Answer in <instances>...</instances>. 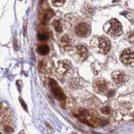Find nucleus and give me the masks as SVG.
I'll list each match as a JSON object with an SVG mask.
<instances>
[{"mask_svg":"<svg viewBox=\"0 0 134 134\" xmlns=\"http://www.w3.org/2000/svg\"><path fill=\"white\" fill-rule=\"evenodd\" d=\"M4 132L7 134H11L14 132V129L10 125H5L4 127Z\"/></svg>","mask_w":134,"mask_h":134,"instance_id":"16","label":"nucleus"},{"mask_svg":"<svg viewBox=\"0 0 134 134\" xmlns=\"http://www.w3.org/2000/svg\"><path fill=\"white\" fill-rule=\"evenodd\" d=\"M74 31L77 36L80 37H87L90 33V26L86 23H80L74 28Z\"/></svg>","mask_w":134,"mask_h":134,"instance_id":"5","label":"nucleus"},{"mask_svg":"<svg viewBox=\"0 0 134 134\" xmlns=\"http://www.w3.org/2000/svg\"><path fill=\"white\" fill-rule=\"evenodd\" d=\"M112 78L116 84L121 85L127 80V76L121 71H115L112 74Z\"/></svg>","mask_w":134,"mask_h":134,"instance_id":"7","label":"nucleus"},{"mask_svg":"<svg viewBox=\"0 0 134 134\" xmlns=\"http://www.w3.org/2000/svg\"><path fill=\"white\" fill-rule=\"evenodd\" d=\"M51 2L54 7H60L64 4L65 1H52Z\"/></svg>","mask_w":134,"mask_h":134,"instance_id":"14","label":"nucleus"},{"mask_svg":"<svg viewBox=\"0 0 134 134\" xmlns=\"http://www.w3.org/2000/svg\"><path fill=\"white\" fill-rule=\"evenodd\" d=\"M101 111L104 114H110L111 113V109L109 107H104L101 109Z\"/></svg>","mask_w":134,"mask_h":134,"instance_id":"17","label":"nucleus"},{"mask_svg":"<svg viewBox=\"0 0 134 134\" xmlns=\"http://www.w3.org/2000/svg\"><path fill=\"white\" fill-rule=\"evenodd\" d=\"M38 53L40 55H46L49 52V47L47 45H42L40 46L37 49Z\"/></svg>","mask_w":134,"mask_h":134,"instance_id":"12","label":"nucleus"},{"mask_svg":"<svg viewBox=\"0 0 134 134\" xmlns=\"http://www.w3.org/2000/svg\"><path fill=\"white\" fill-rule=\"evenodd\" d=\"M49 85H50V87L51 89L52 93H53L54 97L58 100L62 102L65 101L66 99V95L62 91V89L59 87L56 80H54L52 78H50V80H49Z\"/></svg>","mask_w":134,"mask_h":134,"instance_id":"3","label":"nucleus"},{"mask_svg":"<svg viewBox=\"0 0 134 134\" xmlns=\"http://www.w3.org/2000/svg\"><path fill=\"white\" fill-rule=\"evenodd\" d=\"M52 26H54V28L57 32H62V27L61 25L60 22L58 20H54L52 22Z\"/></svg>","mask_w":134,"mask_h":134,"instance_id":"13","label":"nucleus"},{"mask_svg":"<svg viewBox=\"0 0 134 134\" xmlns=\"http://www.w3.org/2000/svg\"><path fill=\"white\" fill-rule=\"evenodd\" d=\"M111 42L105 36L99 38V48L103 54H107L111 49Z\"/></svg>","mask_w":134,"mask_h":134,"instance_id":"6","label":"nucleus"},{"mask_svg":"<svg viewBox=\"0 0 134 134\" xmlns=\"http://www.w3.org/2000/svg\"><path fill=\"white\" fill-rule=\"evenodd\" d=\"M93 89L97 93H105L108 89V83L104 78H97L93 83Z\"/></svg>","mask_w":134,"mask_h":134,"instance_id":"4","label":"nucleus"},{"mask_svg":"<svg viewBox=\"0 0 134 134\" xmlns=\"http://www.w3.org/2000/svg\"><path fill=\"white\" fill-rule=\"evenodd\" d=\"M114 90H109V92H108V93H107V95H108V96L109 97H112L113 95H114Z\"/></svg>","mask_w":134,"mask_h":134,"instance_id":"19","label":"nucleus"},{"mask_svg":"<svg viewBox=\"0 0 134 134\" xmlns=\"http://www.w3.org/2000/svg\"><path fill=\"white\" fill-rule=\"evenodd\" d=\"M54 13L52 10H47L46 12H44V14H42V24H46L48 21L53 17Z\"/></svg>","mask_w":134,"mask_h":134,"instance_id":"10","label":"nucleus"},{"mask_svg":"<svg viewBox=\"0 0 134 134\" xmlns=\"http://www.w3.org/2000/svg\"><path fill=\"white\" fill-rule=\"evenodd\" d=\"M20 103H21V105L22 106V107H23L26 111H28V109H27V105L25 103L24 101V100H23L22 99H20Z\"/></svg>","mask_w":134,"mask_h":134,"instance_id":"18","label":"nucleus"},{"mask_svg":"<svg viewBox=\"0 0 134 134\" xmlns=\"http://www.w3.org/2000/svg\"><path fill=\"white\" fill-rule=\"evenodd\" d=\"M76 53L80 60H85L87 58V48L83 45H78L76 46Z\"/></svg>","mask_w":134,"mask_h":134,"instance_id":"8","label":"nucleus"},{"mask_svg":"<svg viewBox=\"0 0 134 134\" xmlns=\"http://www.w3.org/2000/svg\"><path fill=\"white\" fill-rule=\"evenodd\" d=\"M38 38L40 40H46L48 38V34L46 33H39L38 35Z\"/></svg>","mask_w":134,"mask_h":134,"instance_id":"15","label":"nucleus"},{"mask_svg":"<svg viewBox=\"0 0 134 134\" xmlns=\"http://www.w3.org/2000/svg\"><path fill=\"white\" fill-rule=\"evenodd\" d=\"M60 68L62 69V71H64V72L68 71L72 68V64L70 61L67 60H64L61 62L60 64Z\"/></svg>","mask_w":134,"mask_h":134,"instance_id":"11","label":"nucleus"},{"mask_svg":"<svg viewBox=\"0 0 134 134\" xmlns=\"http://www.w3.org/2000/svg\"><path fill=\"white\" fill-rule=\"evenodd\" d=\"M109 24L106 32L110 36L113 37L119 36L123 32V28L121 24L117 19H112L107 23Z\"/></svg>","mask_w":134,"mask_h":134,"instance_id":"1","label":"nucleus"},{"mask_svg":"<svg viewBox=\"0 0 134 134\" xmlns=\"http://www.w3.org/2000/svg\"><path fill=\"white\" fill-rule=\"evenodd\" d=\"M60 42L62 46L63 47V48L66 51L71 50L72 48H73L72 40H71L70 37L68 36V35H64L61 38Z\"/></svg>","mask_w":134,"mask_h":134,"instance_id":"9","label":"nucleus"},{"mask_svg":"<svg viewBox=\"0 0 134 134\" xmlns=\"http://www.w3.org/2000/svg\"><path fill=\"white\" fill-rule=\"evenodd\" d=\"M120 60L127 66H134V48H127L123 50L120 55Z\"/></svg>","mask_w":134,"mask_h":134,"instance_id":"2","label":"nucleus"}]
</instances>
